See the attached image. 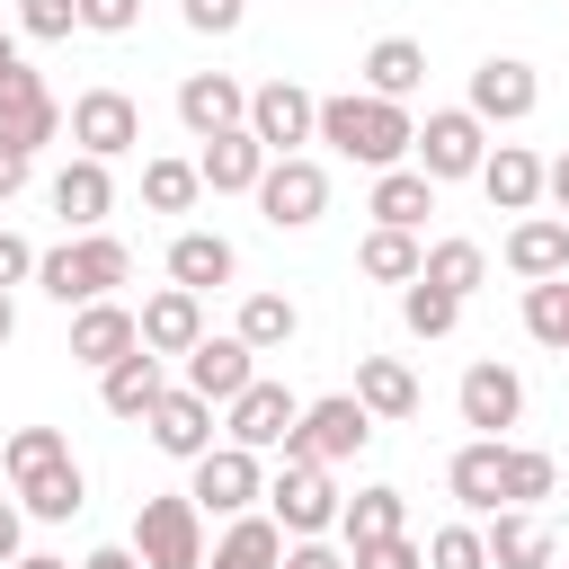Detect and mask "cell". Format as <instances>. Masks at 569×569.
I'll return each mask as SVG.
<instances>
[{
  "mask_svg": "<svg viewBox=\"0 0 569 569\" xmlns=\"http://www.w3.org/2000/svg\"><path fill=\"white\" fill-rule=\"evenodd\" d=\"M311 142H329L338 160H356V169H409V142H418V116L409 107H391V98H365V89H338V98H320V124H311Z\"/></svg>",
  "mask_w": 569,
  "mask_h": 569,
  "instance_id": "1",
  "label": "cell"
},
{
  "mask_svg": "<svg viewBox=\"0 0 569 569\" xmlns=\"http://www.w3.org/2000/svg\"><path fill=\"white\" fill-rule=\"evenodd\" d=\"M124 276H133V249H124L116 231H71L62 249H36V284H44L62 311H80V302H107Z\"/></svg>",
  "mask_w": 569,
  "mask_h": 569,
  "instance_id": "2",
  "label": "cell"
},
{
  "mask_svg": "<svg viewBox=\"0 0 569 569\" xmlns=\"http://www.w3.org/2000/svg\"><path fill=\"white\" fill-rule=\"evenodd\" d=\"M365 445H373V418L356 409V391H320V400H302V418H293V436H284V462L338 471V462H356Z\"/></svg>",
  "mask_w": 569,
  "mask_h": 569,
  "instance_id": "3",
  "label": "cell"
},
{
  "mask_svg": "<svg viewBox=\"0 0 569 569\" xmlns=\"http://www.w3.org/2000/svg\"><path fill=\"white\" fill-rule=\"evenodd\" d=\"M133 560H142V569H204V516H196L187 489L142 498V516H133Z\"/></svg>",
  "mask_w": 569,
  "mask_h": 569,
  "instance_id": "4",
  "label": "cell"
},
{
  "mask_svg": "<svg viewBox=\"0 0 569 569\" xmlns=\"http://www.w3.org/2000/svg\"><path fill=\"white\" fill-rule=\"evenodd\" d=\"M418 178L427 187H445V178H480V160H489V124L471 116V107H436L427 124H418Z\"/></svg>",
  "mask_w": 569,
  "mask_h": 569,
  "instance_id": "5",
  "label": "cell"
},
{
  "mask_svg": "<svg viewBox=\"0 0 569 569\" xmlns=\"http://www.w3.org/2000/svg\"><path fill=\"white\" fill-rule=\"evenodd\" d=\"M311 124H320V98H311L302 80H258V89H249V142H258L267 160H293V151L311 142Z\"/></svg>",
  "mask_w": 569,
  "mask_h": 569,
  "instance_id": "6",
  "label": "cell"
},
{
  "mask_svg": "<svg viewBox=\"0 0 569 569\" xmlns=\"http://www.w3.org/2000/svg\"><path fill=\"white\" fill-rule=\"evenodd\" d=\"M62 133L80 142V160H124V151L142 142V107H133L124 89H80V98L62 107Z\"/></svg>",
  "mask_w": 569,
  "mask_h": 569,
  "instance_id": "7",
  "label": "cell"
},
{
  "mask_svg": "<svg viewBox=\"0 0 569 569\" xmlns=\"http://www.w3.org/2000/svg\"><path fill=\"white\" fill-rule=\"evenodd\" d=\"M187 498H196V516H249V507L267 498V471H258V453L213 445V453L187 462Z\"/></svg>",
  "mask_w": 569,
  "mask_h": 569,
  "instance_id": "8",
  "label": "cell"
},
{
  "mask_svg": "<svg viewBox=\"0 0 569 569\" xmlns=\"http://www.w3.org/2000/svg\"><path fill=\"white\" fill-rule=\"evenodd\" d=\"M258 213H267L276 231H311V222L329 213V169H320L311 151L267 160V178H258Z\"/></svg>",
  "mask_w": 569,
  "mask_h": 569,
  "instance_id": "9",
  "label": "cell"
},
{
  "mask_svg": "<svg viewBox=\"0 0 569 569\" xmlns=\"http://www.w3.org/2000/svg\"><path fill=\"white\" fill-rule=\"evenodd\" d=\"M267 516L284 525V542L329 533V525H338V489H329V471H320V462H276V480H267Z\"/></svg>",
  "mask_w": 569,
  "mask_h": 569,
  "instance_id": "10",
  "label": "cell"
},
{
  "mask_svg": "<svg viewBox=\"0 0 569 569\" xmlns=\"http://www.w3.org/2000/svg\"><path fill=\"white\" fill-rule=\"evenodd\" d=\"M293 418H302V400H293L284 382H267V373H258V382L222 409V445H240V453H284Z\"/></svg>",
  "mask_w": 569,
  "mask_h": 569,
  "instance_id": "11",
  "label": "cell"
},
{
  "mask_svg": "<svg viewBox=\"0 0 569 569\" xmlns=\"http://www.w3.org/2000/svg\"><path fill=\"white\" fill-rule=\"evenodd\" d=\"M53 133H62V98H53V89H44L27 62H9V71H0V142L36 160Z\"/></svg>",
  "mask_w": 569,
  "mask_h": 569,
  "instance_id": "12",
  "label": "cell"
},
{
  "mask_svg": "<svg viewBox=\"0 0 569 569\" xmlns=\"http://www.w3.org/2000/svg\"><path fill=\"white\" fill-rule=\"evenodd\" d=\"M480 124H525L533 107H542V80H533V62H516V53H489L480 71H471V98H462Z\"/></svg>",
  "mask_w": 569,
  "mask_h": 569,
  "instance_id": "13",
  "label": "cell"
},
{
  "mask_svg": "<svg viewBox=\"0 0 569 569\" xmlns=\"http://www.w3.org/2000/svg\"><path fill=\"white\" fill-rule=\"evenodd\" d=\"M453 409H462V427H471V436H507V427L525 418V382H516V365H498V356H480V365L462 373V391H453Z\"/></svg>",
  "mask_w": 569,
  "mask_h": 569,
  "instance_id": "14",
  "label": "cell"
},
{
  "mask_svg": "<svg viewBox=\"0 0 569 569\" xmlns=\"http://www.w3.org/2000/svg\"><path fill=\"white\" fill-rule=\"evenodd\" d=\"M178 124H187L196 142L240 133V124H249V89H240L231 71H187V80H178Z\"/></svg>",
  "mask_w": 569,
  "mask_h": 569,
  "instance_id": "15",
  "label": "cell"
},
{
  "mask_svg": "<svg viewBox=\"0 0 569 569\" xmlns=\"http://www.w3.org/2000/svg\"><path fill=\"white\" fill-rule=\"evenodd\" d=\"M249 382H258V356H249V347H240L231 329H222V338L204 329V338L187 347V391H196V400H213V409H231V400H240Z\"/></svg>",
  "mask_w": 569,
  "mask_h": 569,
  "instance_id": "16",
  "label": "cell"
},
{
  "mask_svg": "<svg viewBox=\"0 0 569 569\" xmlns=\"http://www.w3.org/2000/svg\"><path fill=\"white\" fill-rule=\"evenodd\" d=\"M133 329H142V356H187L196 338H204V293H187V284H160L142 311H133Z\"/></svg>",
  "mask_w": 569,
  "mask_h": 569,
  "instance_id": "17",
  "label": "cell"
},
{
  "mask_svg": "<svg viewBox=\"0 0 569 569\" xmlns=\"http://www.w3.org/2000/svg\"><path fill=\"white\" fill-rule=\"evenodd\" d=\"M151 445L169 453V462H196V453H213V400H196L187 382H169L160 400H151Z\"/></svg>",
  "mask_w": 569,
  "mask_h": 569,
  "instance_id": "18",
  "label": "cell"
},
{
  "mask_svg": "<svg viewBox=\"0 0 569 569\" xmlns=\"http://www.w3.org/2000/svg\"><path fill=\"white\" fill-rule=\"evenodd\" d=\"M44 196H53V213H62L71 231H107V213H116V178H107V160H80V151L53 169Z\"/></svg>",
  "mask_w": 569,
  "mask_h": 569,
  "instance_id": "19",
  "label": "cell"
},
{
  "mask_svg": "<svg viewBox=\"0 0 569 569\" xmlns=\"http://www.w3.org/2000/svg\"><path fill=\"white\" fill-rule=\"evenodd\" d=\"M133 347H142V329H133V311H124L116 293L71 311V356H80V365H98V373H107V365H116V356H133Z\"/></svg>",
  "mask_w": 569,
  "mask_h": 569,
  "instance_id": "20",
  "label": "cell"
},
{
  "mask_svg": "<svg viewBox=\"0 0 569 569\" xmlns=\"http://www.w3.org/2000/svg\"><path fill=\"white\" fill-rule=\"evenodd\" d=\"M498 462H507V436H471L453 462H445V489L462 498V516H498L507 489H498Z\"/></svg>",
  "mask_w": 569,
  "mask_h": 569,
  "instance_id": "21",
  "label": "cell"
},
{
  "mask_svg": "<svg viewBox=\"0 0 569 569\" xmlns=\"http://www.w3.org/2000/svg\"><path fill=\"white\" fill-rule=\"evenodd\" d=\"M507 267H516L525 284L569 276V222H560V213H516V231H507Z\"/></svg>",
  "mask_w": 569,
  "mask_h": 569,
  "instance_id": "22",
  "label": "cell"
},
{
  "mask_svg": "<svg viewBox=\"0 0 569 569\" xmlns=\"http://www.w3.org/2000/svg\"><path fill=\"white\" fill-rule=\"evenodd\" d=\"M480 542H489V569H551V525L533 507H498Z\"/></svg>",
  "mask_w": 569,
  "mask_h": 569,
  "instance_id": "23",
  "label": "cell"
},
{
  "mask_svg": "<svg viewBox=\"0 0 569 569\" xmlns=\"http://www.w3.org/2000/svg\"><path fill=\"white\" fill-rule=\"evenodd\" d=\"M418 89H427V44H418V36H382V44L365 53V98L409 107Z\"/></svg>",
  "mask_w": 569,
  "mask_h": 569,
  "instance_id": "24",
  "label": "cell"
},
{
  "mask_svg": "<svg viewBox=\"0 0 569 569\" xmlns=\"http://www.w3.org/2000/svg\"><path fill=\"white\" fill-rule=\"evenodd\" d=\"M196 178H204L213 196H258V178H267V151L249 142V124H240V133H213V142L196 151Z\"/></svg>",
  "mask_w": 569,
  "mask_h": 569,
  "instance_id": "25",
  "label": "cell"
},
{
  "mask_svg": "<svg viewBox=\"0 0 569 569\" xmlns=\"http://www.w3.org/2000/svg\"><path fill=\"white\" fill-rule=\"evenodd\" d=\"M480 196H489L498 213H533V204H542V160H533L525 142H498V151L480 160Z\"/></svg>",
  "mask_w": 569,
  "mask_h": 569,
  "instance_id": "26",
  "label": "cell"
},
{
  "mask_svg": "<svg viewBox=\"0 0 569 569\" xmlns=\"http://www.w3.org/2000/svg\"><path fill=\"white\" fill-rule=\"evenodd\" d=\"M231 276H240V249H231L222 231H178V240H169V284L213 293V284H231Z\"/></svg>",
  "mask_w": 569,
  "mask_h": 569,
  "instance_id": "27",
  "label": "cell"
},
{
  "mask_svg": "<svg viewBox=\"0 0 569 569\" xmlns=\"http://www.w3.org/2000/svg\"><path fill=\"white\" fill-rule=\"evenodd\" d=\"M204 569H284V525H276V516H258V507H249V516H231V525H222V542L204 551Z\"/></svg>",
  "mask_w": 569,
  "mask_h": 569,
  "instance_id": "28",
  "label": "cell"
},
{
  "mask_svg": "<svg viewBox=\"0 0 569 569\" xmlns=\"http://www.w3.org/2000/svg\"><path fill=\"white\" fill-rule=\"evenodd\" d=\"M169 391V373H160V356H116L107 373H98V400H107V418H151V400Z\"/></svg>",
  "mask_w": 569,
  "mask_h": 569,
  "instance_id": "29",
  "label": "cell"
},
{
  "mask_svg": "<svg viewBox=\"0 0 569 569\" xmlns=\"http://www.w3.org/2000/svg\"><path fill=\"white\" fill-rule=\"evenodd\" d=\"M356 409L365 418H418V373L400 356H356Z\"/></svg>",
  "mask_w": 569,
  "mask_h": 569,
  "instance_id": "30",
  "label": "cell"
},
{
  "mask_svg": "<svg viewBox=\"0 0 569 569\" xmlns=\"http://www.w3.org/2000/svg\"><path fill=\"white\" fill-rule=\"evenodd\" d=\"M418 284H436V293L471 302V293L489 284V249H480V240H427V258H418Z\"/></svg>",
  "mask_w": 569,
  "mask_h": 569,
  "instance_id": "31",
  "label": "cell"
},
{
  "mask_svg": "<svg viewBox=\"0 0 569 569\" xmlns=\"http://www.w3.org/2000/svg\"><path fill=\"white\" fill-rule=\"evenodd\" d=\"M231 338H240L249 356H276V347H293V338H302V311H293L284 293H240V320H231Z\"/></svg>",
  "mask_w": 569,
  "mask_h": 569,
  "instance_id": "32",
  "label": "cell"
},
{
  "mask_svg": "<svg viewBox=\"0 0 569 569\" xmlns=\"http://www.w3.org/2000/svg\"><path fill=\"white\" fill-rule=\"evenodd\" d=\"M365 213H373L382 231H418V222L436 213V187H427L418 169H382V178H373V204H365Z\"/></svg>",
  "mask_w": 569,
  "mask_h": 569,
  "instance_id": "33",
  "label": "cell"
},
{
  "mask_svg": "<svg viewBox=\"0 0 569 569\" xmlns=\"http://www.w3.org/2000/svg\"><path fill=\"white\" fill-rule=\"evenodd\" d=\"M18 507H27L36 525H71V516L89 507V480H80V462H53V471H36V480L18 489Z\"/></svg>",
  "mask_w": 569,
  "mask_h": 569,
  "instance_id": "34",
  "label": "cell"
},
{
  "mask_svg": "<svg viewBox=\"0 0 569 569\" xmlns=\"http://www.w3.org/2000/svg\"><path fill=\"white\" fill-rule=\"evenodd\" d=\"M338 533H347V542L409 533V498H400V489H356V498H338Z\"/></svg>",
  "mask_w": 569,
  "mask_h": 569,
  "instance_id": "35",
  "label": "cell"
},
{
  "mask_svg": "<svg viewBox=\"0 0 569 569\" xmlns=\"http://www.w3.org/2000/svg\"><path fill=\"white\" fill-rule=\"evenodd\" d=\"M418 258H427V240L418 231H365V249H356V267L373 276V284H418Z\"/></svg>",
  "mask_w": 569,
  "mask_h": 569,
  "instance_id": "36",
  "label": "cell"
},
{
  "mask_svg": "<svg viewBox=\"0 0 569 569\" xmlns=\"http://www.w3.org/2000/svg\"><path fill=\"white\" fill-rule=\"evenodd\" d=\"M53 462H71V436H62V427H18V436L0 445L9 489H27V480H36V471H53Z\"/></svg>",
  "mask_w": 569,
  "mask_h": 569,
  "instance_id": "37",
  "label": "cell"
},
{
  "mask_svg": "<svg viewBox=\"0 0 569 569\" xmlns=\"http://www.w3.org/2000/svg\"><path fill=\"white\" fill-rule=\"evenodd\" d=\"M498 489H507V507H542V498L560 489V462H551L542 445H507V462H498Z\"/></svg>",
  "mask_w": 569,
  "mask_h": 569,
  "instance_id": "38",
  "label": "cell"
},
{
  "mask_svg": "<svg viewBox=\"0 0 569 569\" xmlns=\"http://www.w3.org/2000/svg\"><path fill=\"white\" fill-rule=\"evenodd\" d=\"M196 196H204L196 160H142V204H151V213H187Z\"/></svg>",
  "mask_w": 569,
  "mask_h": 569,
  "instance_id": "39",
  "label": "cell"
},
{
  "mask_svg": "<svg viewBox=\"0 0 569 569\" xmlns=\"http://www.w3.org/2000/svg\"><path fill=\"white\" fill-rule=\"evenodd\" d=\"M525 329H533L542 347H560V356H569V276H551V284H525Z\"/></svg>",
  "mask_w": 569,
  "mask_h": 569,
  "instance_id": "40",
  "label": "cell"
},
{
  "mask_svg": "<svg viewBox=\"0 0 569 569\" xmlns=\"http://www.w3.org/2000/svg\"><path fill=\"white\" fill-rule=\"evenodd\" d=\"M400 320H409V338H453L462 302H453V293H436V284H400Z\"/></svg>",
  "mask_w": 569,
  "mask_h": 569,
  "instance_id": "41",
  "label": "cell"
},
{
  "mask_svg": "<svg viewBox=\"0 0 569 569\" xmlns=\"http://www.w3.org/2000/svg\"><path fill=\"white\" fill-rule=\"evenodd\" d=\"M427 569H489L480 525H436V533H427Z\"/></svg>",
  "mask_w": 569,
  "mask_h": 569,
  "instance_id": "42",
  "label": "cell"
},
{
  "mask_svg": "<svg viewBox=\"0 0 569 569\" xmlns=\"http://www.w3.org/2000/svg\"><path fill=\"white\" fill-rule=\"evenodd\" d=\"M347 569H427V542L382 533V542H347Z\"/></svg>",
  "mask_w": 569,
  "mask_h": 569,
  "instance_id": "43",
  "label": "cell"
},
{
  "mask_svg": "<svg viewBox=\"0 0 569 569\" xmlns=\"http://www.w3.org/2000/svg\"><path fill=\"white\" fill-rule=\"evenodd\" d=\"M18 27H27L36 44H62V36L80 27V0H18Z\"/></svg>",
  "mask_w": 569,
  "mask_h": 569,
  "instance_id": "44",
  "label": "cell"
},
{
  "mask_svg": "<svg viewBox=\"0 0 569 569\" xmlns=\"http://www.w3.org/2000/svg\"><path fill=\"white\" fill-rule=\"evenodd\" d=\"M80 27L89 36H133L142 27V0H80Z\"/></svg>",
  "mask_w": 569,
  "mask_h": 569,
  "instance_id": "45",
  "label": "cell"
},
{
  "mask_svg": "<svg viewBox=\"0 0 569 569\" xmlns=\"http://www.w3.org/2000/svg\"><path fill=\"white\" fill-rule=\"evenodd\" d=\"M178 9H187V27H196V36H231V27L249 18V0H178Z\"/></svg>",
  "mask_w": 569,
  "mask_h": 569,
  "instance_id": "46",
  "label": "cell"
},
{
  "mask_svg": "<svg viewBox=\"0 0 569 569\" xmlns=\"http://www.w3.org/2000/svg\"><path fill=\"white\" fill-rule=\"evenodd\" d=\"M27 276H36V249H27L18 231H0V293H9V284H27Z\"/></svg>",
  "mask_w": 569,
  "mask_h": 569,
  "instance_id": "47",
  "label": "cell"
},
{
  "mask_svg": "<svg viewBox=\"0 0 569 569\" xmlns=\"http://www.w3.org/2000/svg\"><path fill=\"white\" fill-rule=\"evenodd\" d=\"M284 569H347V551L311 533V542H284Z\"/></svg>",
  "mask_w": 569,
  "mask_h": 569,
  "instance_id": "48",
  "label": "cell"
},
{
  "mask_svg": "<svg viewBox=\"0 0 569 569\" xmlns=\"http://www.w3.org/2000/svg\"><path fill=\"white\" fill-rule=\"evenodd\" d=\"M18 551H27V507H18V498H0V569H9Z\"/></svg>",
  "mask_w": 569,
  "mask_h": 569,
  "instance_id": "49",
  "label": "cell"
},
{
  "mask_svg": "<svg viewBox=\"0 0 569 569\" xmlns=\"http://www.w3.org/2000/svg\"><path fill=\"white\" fill-rule=\"evenodd\" d=\"M27 178H36V160H27V151H9V142H0V204H9V196H18V187H27Z\"/></svg>",
  "mask_w": 569,
  "mask_h": 569,
  "instance_id": "50",
  "label": "cell"
},
{
  "mask_svg": "<svg viewBox=\"0 0 569 569\" xmlns=\"http://www.w3.org/2000/svg\"><path fill=\"white\" fill-rule=\"evenodd\" d=\"M542 196H551V204H560V222H569V151H560V160H542Z\"/></svg>",
  "mask_w": 569,
  "mask_h": 569,
  "instance_id": "51",
  "label": "cell"
},
{
  "mask_svg": "<svg viewBox=\"0 0 569 569\" xmlns=\"http://www.w3.org/2000/svg\"><path fill=\"white\" fill-rule=\"evenodd\" d=\"M80 569H142V560H133V542H98Z\"/></svg>",
  "mask_w": 569,
  "mask_h": 569,
  "instance_id": "52",
  "label": "cell"
},
{
  "mask_svg": "<svg viewBox=\"0 0 569 569\" xmlns=\"http://www.w3.org/2000/svg\"><path fill=\"white\" fill-rule=\"evenodd\" d=\"M9 569H71V560H62V551H18Z\"/></svg>",
  "mask_w": 569,
  "mask_h": 569,
  "instance_id": "53",
  "label": "cell"
},
{
  "mask_svg": "<svg viewBox=\"0 0 569 569\" xmlns=\"http://www.w3.org/2000/svg\"><path fill=\"white\" fill-rule=\"evenodd\" d=\"M9 338H18V302L0 293V347H9Z\"/></svg>",
  "mask_w": 569,
  "mask_h": 569,
  "instance_id": "54",
  "label": "cell"
},
{
  "mask_svg": "<svg viewBox=\"0 0 569 569\" xmlns=\"http://www.w3.org/2000/svg\"><path fill=\"white\" fill-rule=\"evenodd\" d=\"M9 62H18V36H9V27H0V71H9Z\"/></svg>",
  "mask_w": 569,
  "mask_h": 569,
  "instance_id": "55",
  "label": "cell"
}]
</instances>
